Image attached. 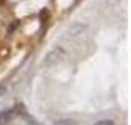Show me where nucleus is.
Here are the masks:
<instances>
[{"label":"nucleus","instance_id":"f257e3e1","mask_svg":"<svg viewBox=\"0 0 131 125\" xmlns=\"http://www.w3.org/2000/svg\"><path fill=\"white\" fill-rule=\"evenodd\" d=\"M85 30H87V25L85 24H83V22H74L66 30V36L69 38H75V37H80L81 34H84Z\"/></svg>","mask_w":131,"mask_h":125},{"label":"nucleus","instance_id":"f03ea898","mask_svg":"<svg viewBox=\"0 0 131 125\" xmlns=\"http://www.w3.org/2000/svg\"><path fill=\"white\" fill-rule=\"evenodd\" d=\"M60 56H62V52H60L59 49H58V50H53L52 53H49V54H47V58H46V60H44V65H46V66L54 65L56 62H59Z\"/></svg>","mask_w":131,"mask_h":125},{"label":"nucleus","instance_id":"7ed1b4c3","mask_svg":"<svg viewBox=\"0 0 131 125\" xmlns=\"http://www.w3.org/2000/svg\"><path fill=\"white\" fill-rule=\"evenodd\" d=\"M21 115H22V118H24V119H25V121H27V122H28L30 125H40L38 122H36L34 119L31 118V116H30V115H28L27 112H24V110H21Z\"/></svg>","mask_w":131,"mask_h":125},{"label":"nucleus","instance_id":"20e7f679","mask_svg":"<svg viewBox=\"0 0 131 125\" xmlns=\"http://www.w3.org/2000/svg\"><path fill=\"white\" fill-rule=\"evenodd\" d=\"M94 125H115V124H113V121H111V119H102V121H97Z\"/></svg>","mask_w":131,"mask_h":125},{"label":"nucleus","instance_id":"39448f33","mask_svg":"<svg viewBox=\"0 0 131 125\" xmlns=\"http://www.w3.org/2000/svg\"><path fill=\"white\" fill-rule=\"evenodd\" d=\"M56 125H77L74 121H66V119H62V121H58Z\"/></svg>","mask_w":131,"mask_h":125},{"label":"nucleus","instance_id":"423d86ee","mask_svg":"<svg viewBox=\"0 0 131 125\" xmlns=\"http://www.w3.org/2000/svg\"><path fill=\"white\" fill-rule=\"evenodd\" d=\"M16 27H18V21H13V24H10V27H9V32H12V30H15V28H16Z\"/></svg>","mask_w":131,"mask_h":125},{"label":"nucleus","instance_id":"0eeeda50","mask_svg":"<svg viewBox=\"0 0 131 125\" xmlns=\"http://www.w3.org/2000/svg\"><path fill=\"white\" fill-rule=\"evenodd\" d=\"M6 93V85H3V84H0V96H3Z\"/></svg>","mask_w":131,"mask_h":125}]
</instances>
